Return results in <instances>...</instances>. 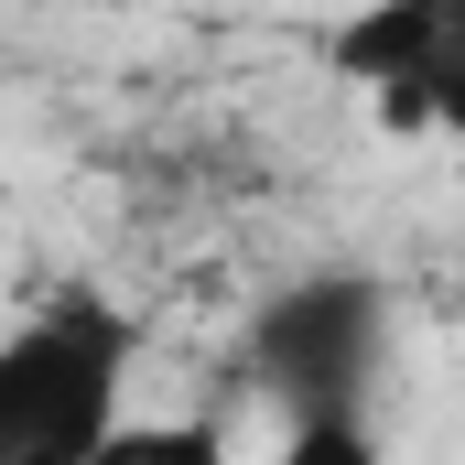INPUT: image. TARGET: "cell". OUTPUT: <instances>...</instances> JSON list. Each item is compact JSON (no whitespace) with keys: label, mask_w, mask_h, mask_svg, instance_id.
I'll return each mask as SVG.
<instances>
[{"label":"cell","mask_w":465,"mask_h":465,"mask_svg":"<svg viewBox=\"0 0 465 465\" xmlns=\"http://www.w3.org/2000/svg\"><path fill=\"white\" fill-rule=\"evenodd\" d=\"M141 314L109 292H54L22 325H0V465H98L130 422Z\"/></svg>","instance_id":"cell-1"},{"label":"cell","mask_w":465,"mask_h":465,"mask_svg":"<svg viewBox=\"0 0 465 465\" xmlns=\"http://www.w3.org/2000/svg\"><path fill=\"white\" fill-rule=\"evenodd\" d=\"M401 347V303L368 271H292L282 292H260L249 314V379L282 401V422L303 411H368Z\"/></svg>","instance_id":"cell-2"},{"label":"cell","mask_w":465,"mask_h":465,"mask_svg":"<svg viewBox=\"0 0 465 465\" xmlns=\"http://www.w3.org/2000/svg\"><path fill=\"white\" fill-rule=\"evenodd\" d=\"M325 65L379 109V130L465 141V0H357L325 22Z\"/></svg>","instance_id":"cell-3"},{"label":"cell","mask_w":465,"mask_h":465,"mask_svg":"<svg viewBox=\"0 0 465 465\" xmlns=\"http://www.w3.org/2000/svg\"><path fill=\"white\" fill-rule=\"evenodd\" d=\"M98 465H238V444H228V422L217 411H173V422H119L109 444H98Z\"/></svg>","instance_id":"cell-4"},{"label":"cell","mask_w":465,"mask_h":465,"mask_svg":"<svg viewBox=\"0 0 465 465\" xmlns=\"http://www.w3.org/2000/svg\"><path fill=\"white\" fill-rule=\"evenodd\" d=\"M260 465H390V444L368 411H303V422H282V444Z\"/></svg>","instance_id":"cell-5"}]
</instances>
